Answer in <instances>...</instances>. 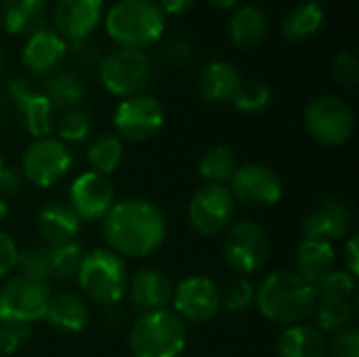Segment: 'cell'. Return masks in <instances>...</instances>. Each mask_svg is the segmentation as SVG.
<instances>
[{
    "instance_id": "cell-1",
    "label": "cell",
    "mask_w": 359,
    "mask_h": 357,
    "mask_svg": "<svg viewBox=\"0 0 359 357\" xmlns=\"http://www.w3.org/2000/svg\"><path fill=\"white\" fill-rule=\"evenodd\" d=\"M166 217L149 200L128 198L116 202L101 221L107 248L122 259L151 257L166 240Z\"/></svg>"
},
{
    "instance_id": "cell-2",
    "label": "cell",
    "mask_w": 359,
    "mask_h": 357,
    "mask_svg": "<svg viewBox=\"0 0 359 357\" xmlns=\"http://www.w3.org/2000/svg\"><path fill=\"white\" fill-rule=\"evenodd\" d=\"M316 288L307 284L297 271L280 269L263 278L257 288L255 305L261 316L280 326L305 324L316 309Z\"/></svg>"
},
{
    "instance_id": "cell-3",
    "label": "cell",
    "mask_w": 359,
    "mask_h": 357,
    "mask_svg": "<svg viewBox=\"0 0 359 357\" xmlns=\"http://www.w3.org/2000/svg\"><path fill=\"white\" fill-rule=\"evenodd\" d=\"M107 34L120 48L145 50L164 32V13L156 0H118L105 17Z\"/></svg>"
},
{
    "instance_id": "cell-4",
    "label": "cell",
    "mask_w": 359,
    "mask_h": 357,
    "mask_svg": "<svg viewBox=\"0 0 359 357\" xmlns=\"http://www.w3.org/2000/svg\"><path fill=\"white\" fill-rule=\"evenodd\" d=\"M76 280L86 301L107 309L116 307L128 290L126 261L107 246L95 248L84 252Z\"/></svg>"
},
{
    "instance_id": "cell-5",
    "label": "cell",
    "mask_w": 359,
    "mask_h": 357,
    "mask_svg": "<svg viewBox=\"0 0 359 357\" xmlns=\"http://www.w3.org/2000/svg\"><path fill=\"white\" fill-rule=\"evenodd\" d=\"M187 345V324L172 311L141 314L128 330L133 357H179Z\"/></svg>"
},
{
    "instance_id": "cell-6",
    "label": "cell",
    "mask_w": 359,
    "mask_h": 357,
    "mask_svg": "<svg viewBox=\"0 0 359 357\" xmlns=\"http://www.w3.org/2000/svg\"><path fill=\"white\" fill-rule=\"evenodd\" d=\"M269 236L259 223L244 219L227 227L223 238V259L227 267L236 271L240 278L252 276L259 269H263V265L269 259Z\"/></svg>"
},
{
    "instance_id": "cell-7",
    "label": "cell",
    "mask_w": 359,
    "mask_h": 357,
    "mask_svg": "<svg viewBox=\"0 0 359 357\" xmlns=\"http://www.w3.org/2000/svg\"><path fill=\"white\" fill-rule=\"evenodd\" d=\"M50 284L17 276L0 284V324L32 326L46 316Z\"/></svg>"
},
{
    "instance_id": "cell-8",
    "label": "cell",
    "mask_w": 359,
    "mask_h": 357,
    "mask_svg": "<svg viewBox=\"0 0 359 357\" xmlns=\"http://www.w3.org/2000/svg\"><path fill=\"white\" fill-rule=\"evenodd\" d=\"M99 76L109 93L126 99L143 95V90L151 84L154 65L143 50L118 48L101 59Z\"/></svg>"
},
{
    "instance_id": "cell-9",
    "label": "cell",
    "mask_w": 359,
    "mask_h": 357,
    "mask_svg": "<svg viewBox=\"0 0 359 357\" xmlns=\"http://www.w3.org/2000/svg\"><path fill=\"white\" fill-rule=\"evenodd\" d=\"M305 128L322 145H345L355 133L353 109L334 95H320L305 107Z\"/></svg>"
},
{
    "instance_id": "cell-10",
    "label": "cell",
    "mask_w": 359,
    "mask_h": 357,
    "mask_svg": "<svg viewBox=\"0 0 359 357\" xmlns=\"http://www.w3.org/2000/svg\"><path fill=\"white\" fill-rule=\"evenodd\" d=\"M236 215V200L225 185L204 183L189 200L187 221L202 238H215L227 231Z\"/></svg>"
},
{
    "instance_id": "cell-11",
    "label": "cell",
    "mask_w": 359,
    "mask_h": 357,
    "mask_svg": "<svg viewBox=\"0 0 359 357\" xmlns=\"http://www.w3.org/2000/svg\"><path fill=\"white\" fill-rule=\"evenodd\" d=\"M72 164L74 156L63 141L55 137H42L34 139L23 149L19 170L25 177V183L36 187H50L69 173Z\"/></svg>"
},
{
    "instance_id": "cell-12",
    "label": "cell",
    "mask_w": 359,
    "mask_h": 357,
    "mask_svg": "<svg viewBox=\"0 0 359 357\" xmlns=\"http://www.w3.org/2000/svg\"><path fill=\"white\" fill-rule=\"evenodd\" d=\"M229 191L236 202L248 208H271L284 196L282 179L265 164L248 162L236 168L229 179Z\"/></svg>"
},
{
    "instance_id": "cell-13",
    "label": "cell",
    "mask_w": 359,
    "mask_h": 357,
    "mask_svg": "<svg viewBox=\"0 0 359 357\" xmlns=\"http://www.w3.org/2000/svg\"><path fill=\"white\" fill-rule=\"evenodd\" d=\"M6 90L15 103V116L19 126L34 139L50 137L55 128V112L42 90L23 76H11Z\"/></svg>"
},
{
    "instance_id": "cell-14",
    "label": "cell",
    "mask_w": 359,
    "mask_h": 357,
    "mask_svg": "<svg viewBox=\"0 0 359 357\" xmlns=\"http://www.w3.org/2000/svg\"><path fill=\"white\" fill-rule=\"evenodd\" d=\"M170 305L185 324H206L221 311V288L206 276H189L175 286Z\"/></svg>"
},
{
    "instance_id": "cell-15",
    "label": "cell",
    "mask_w": 359,
    "mask_h": 357,
    "mask_svg": "<svg viewBox=\"0 0 359 357\" xmlns=\"http://www.w3.org/2000/svg\"><path fill=\"white\" fill-rule=\"evenodd\" d=\"M164 124V107L151 95L126 97L114 112V128L124 141H147L160 133Z\"/></svg>"
},
{
    "instance_id": "cell-16",
    "label": "cell",
    "mask_w": 359,
    "mask_h": 357,
    "mask_svg": "<svg viewBox=\"0 0 359 357\" xmlns=\"http://www.w3.org/2000/svg\"><path fill=\"white\" fill-rule=\"evenodd\" d=\"M116 204V189L109 177L93 170L78 175L67 191V206L78 215L80 221H103Z\"/></svg>"
},
{
    "instance_id": "cell-17",
    "label": "cell",
    "mask_w": 359,
    "mask_h": 357,
    "mask_svg": "<svg viewBox=\"0 0 359 357\" xmlns=\"http://www.w3.org/2000/svg\"><path fill=\"white\" fill-rule=\"evenodd\" d=\"M353 225L351 206L339 196H326L311 206L301 223V231L307 240L334 242L349 234Z\"/></svg>"
},
{
    "instance_id": "cell-18",
    "label": "cell",
    "mask_w": 359,
    "mask_h": 357,
    "mask_svg": "<svg viewBox=\"0 0 359 357\" xmlns=\"http://www.w3.org/2000/svg\"><path fill=\"white\" fill-rule=\"evenodd\" d=\"M126 292L137 311L149 314V311H160V309L170 307L175 284L164 269L145 267V269L137 271L133 276V280H128Z\"/></svg>"
},
{
    "instance_id": "cell-19",
    "label": "cell",
    "mask_w": 359,
    "mask_h": 357,
    "mask_svg": "<svg viewBox=\"0 0 359 357\" xmlns=\"http://www.w3.org/2000/svg\"><path fill=\"white\" fill-rule=\"evenodd\" d=\"M103 17V0H57L53 11L55 32L69 40L86 38Z\"/></svg>"
},
{
    "instance_id": "cell-20",
    "label": "cell",
    "mask_w": 359,
    "mask_h": 357,
    "mask_svg": "<svg viewBox=\"0 0 359 357\" xmlns=\"http://www.w3.org/2000/svg\"><path fill=\"white\" fill-rule=\"evenodd\" d=\"M67 44L65 40L50 27L40 25L34 29L21 50V61L32 74H53L65 61Z\"/></svg>"
},
{
    "instance_id": "cell-21",
    "label": "cell",
    "mask_w": 359,
    "mask_h": 357,
    "mask_svg": "<svg viewBox=\"0 0 359 357\" xmlns=\"http://www.w3.org/2000/svg\"><path fill=\"white\" fill-rule=\"evenodd\" d=\"M36 227L42 238V244L65 246V244L76 242V238L82 229V221L67 204L53 202V204H46L38 213Z\"/></svg>"
},
{
    "instance_id": "cell-22",
    "label": "cell",
    "mask_w": 359,
    "mask_h": 357,
    "mask_svg": "<svg viewBox=\"0 0 359 357\" xmlns=\"http://www.w3.org/2000/svg\"><path fill=\"white\" fill-rule=\"evenodd\" d=\"M242 80L244 78L233 63L212 61L206 67H202L196 88L200 99L206 103H227L233 99Z\"/></svg>"
},
{
    "instance_id": "cell-23",
    "label": "cell",
    "mask_w": 359,
    "mask_h": 357,
    "mask_svg": "<svg viewBox=\"0 0 359 357\" xmlns=\"http://www.w3.org/2000/svg\"><path fill=\"white\" fill-rule=\"evenodd\" d=\"M48 324L57 330L63 332H80L86 328L88 320H90V309H88V301L72 290H63L50 297L48 307H46V316Z\"/></svg>"
},
{
    "instance_id": "cell-24",
    "label": "cell",
    "mask_w": 359,
    "mask_h": 357,
    "mask_svg": "<svg viewBox=\"0 0 359 357\" xmlns=\"http://www.w3.org/2000/svg\"><path fill=\"white\" fill-rule=\"evenodd\" d=\"M337 255L330 242L322 240H303L297 248V274L311 284L313 288L337 269Z\"/></svg>"
},
{
    "instance_id": "cell-25",
    "label": "cell",
    "mask_w": 359,
    "mask_h": 357,
    "mask_svg": "<svg viewBox=\"0 0 359 357\" xmlns=\"http://www.w3.org/2000/svg\"><path fill=\"white\" fill-rule=\"evenodd\" d=\"M276 351L280 357H328V341L316 326L297 324L282 330Z\"/></svg>"
},
{
    "instance_id": "cell-26",
    "label": "cell",
    "mask_w": 359,
    "mask_h": 357,
    "mask_svg": "<svg viewBox=\"0 0 359 357\" xmlns=\"http://www.w3.org/2000/svg\"><path fill=\"white\" fill-rule=\"evenodd\" d=\"M311 318H316V328L320 332L337 335L345 328H351L355 320V297H318Z\"/></svg>"
},
{
    "instance_id": "cell-27",
    "label": "cell",
    "mask_w": 359,
    "mask_h": 357,
    "mask_svg": "<svg viewBox=\"0 0 359 357\" xmlns=\"http://www.w3.org/2000/svg\"><path fill=\"white\" fill-rule=\"evenodd\" d=\"M42 95L48 99L53 112L61 114L65 109L82 105V101H84V84H82V80L78 78L76 72H67V69L53 72L44 82Z\"/></svg>"
},
{
    "instance_id": "cell-28",
    "label": "cell",
    "mask_w": 359,
    "mask_h": 357,
    "mask_svg": "<svg viewBox=\"0 0 359 357\" xmlns=\"http://www.w3.org/2000/svg\"><path fill=\"white\" fill-rule=\"evenodd\" d=\"M267 34V17L257 6H242L229 21V38L238 48H255Z\"/></svg>"
},
{
    "instance_id": "cell-29",
    "label": "cell",
    "mask_w": 359,
    "mask_h": 357,
    "mask_svg": "<svg viewBox=\"0 0 359 357\" xmlns=\"http://www.w3.org/2000/svg\"><path fill=\"white\" fill-rule=\"evenodd\" d=\"M46 0H2V25L11 34H32L42 25Z\"/></svg>"
},
{
    "instance_id": "cell-30",
    "label": "cell",
    "mask_w": 359,
    "mask_h": 357,
    "mask_svg": "<svg viewBox=\"0 0 359 357\" xmlns=\"http://www.w3.org/2000/svg\"><path fill=\"white\" fill-rule=\"evenodd\" d=\"M86 160L93 166V173L109 177L118 170L124 160V143L118 135H99L90 141L86 149Z\"/></svg>"
},
{
    "instance_id": "cell-31",
    "label": "cell",
    "mask_w": 359,
    "mask_h": 357,
    "mask_svg": "<svg viewBox=\"0 0 359 357\" xmlns=\"http://www.w3.org/2000/svg\"><path fill=\"white\" fill-rule=\"evenodd\" d=\"M324 23V11L320 6V2L309 0L303 4H297L292 11H288L284 23H282V32L288 40H305L309 36H313Z\"/></svg>"
},
{
    "instance_id": "cell-32",
    "label": "cell",
    "mask_w": 359,
    "mask_h": 357,
    "mask_svg": "<svg viewBox=\"0 0 359 357\" xmlns=\"http://www.w3.org/2000/svg\"><path fill=\"white\" fill-rule=\"evenodd\" d=\"M236 168H238V158L225 145H215L206 149L200 160V177L206 183H215V185H225L233 177Z\"/></svg>"
},
{
    "instance_id": "cell-33",
    "label": "cell",
    "mask_w": 359,
    "mask_h": 357,
    "mask_svg": "<svg viewBox=\"0 0 359 357\" xmlns=\"http://www.w3.org/2000/svg\"><path fill=\"white\" fill-rule=\"evenodd\" d=\"M59 141L67 143H82L88 139L90 130H93V116L88 114V109H84L82 105L65 109L59 114V120L55 124Z\"/></svg>"
},
{
    "instance_id": "cell-34",
    "label": "cell",
    "mask_w": 359,
    "mask_h": 357,
    "mask_svg": "<svg viewBox=\"0 0 359 357\" xmlns=\"http://www.w3.org/2000/svg\"><path fill=\"white\" fill-rule=\"evenodd\" d=\"M17 267L21 269V276L40 280V282H50L53 278V246L48 244H34L19 252V263Z\"/></svg>"
},
{
    "instance_id": "cell-35",
    "label": "cell",
    "mask_w": 359,
    "mask_h": 357,
    "mask_svg": "<svg viewBox=\"0 0 359 357\" xmlns=\"http://www.w3.org/2000/svg\"><path fill=\"white\" fill-rule=\"evenodd\" d=\"M231 103L242 114H261L271 103V90L265 82L248 78V80L240 82Z\"/></svg>"
},
{
    "instance_id": "cell-36",
    "label": "cell",
    "mask_w": 359,
    "mask_h": 357,
    "mask_svg": "<svg viewBox=\"0 0 359 357\" xmlns=\"http://www.w3.org/2000/svg\"><path fill=\"white\" fill-rule=\"evenodd\" d=\"M257 299V286L248 278L231 280L225 290H221V307L229 314H246Z\"/></svg>"
},
{
    "instance_id": "cell-37",
    "label": "cell",
    "mask_w": 359,
    "mask_h": 357,
    "mask_svg": "<svg viewBox=\"0 0 359 357\" xmlns=\"http://www.w3.org/2000/svg\"><path fill=\"white\" fill-rule=\"evenodd\" d=\"M84 250L80 244H65V246H53V278L55 282H69L76 280L80 271Z\"/></svg>"
},
{
    "instance_id": "cell-38",
    "label": "cell",
    "mask_w": 359,
    "mask_h": 357,
    "mask_svg": "<svg viewBox=\"0 0 359 357\" xmlns=\"http://www.w3.org/2000/svg\"><path fill=\"white\" fill-rule=\"evenodd\" d=\"M196 57V46L189 38L185 36H172L160 46V59L168 67H185L194 61Z\"/></svg>"
},
{
    "instance_id": "cell-39",
    "label": "cell",
    "mask_w": 359,
    "mask_h": 357,
    "mask_svg": "<svg viewBox=\"0 0 359 357\" xmlns=\"http://www.w3.org/2000/svg\"><path fill=\"white\" fill-rule=\"evenodd\" d=\"M65 59L72 63L74 69L88 72V69L99 67L103 57H101V50L95 42H88L86 38H82V40H72V44L67 46Z\"/></svg>"
},
{
    "instance_id": "cell-40",
    "label": "cell",
    "mask_w": 359,
    "mask_h": 357,
    "mask_svg": "<svg viewBox=\"0 0 359 357\" xmlns=\"http://www.w3.org/2000/svg\"><path fill=\"white\" fill-rule=\"evenodd\" d=\"M355 286H358V278L351 276L345 269H332L318 286H316V295L324 297V295H334V297H355Z\"/></svg>"
},
{
    "instance_id": "cell-41",
    "label": "cell",
    "mask_w": 359,
    "mask_h": 357,
    "mask_svg": "<svg viewBox=\"0 0 359 357\" xmlns=\"http://www.w3.org/2000/svg\"><path fill=\"white\" fill-rule=\"evenodd\" d=\"M32 339V326L19 324H0V356H15Z\"/></svg>"
},
{
    "instance_id": "cell-42",
    "label": "cell",
    "mask_w": 359,
    "mask_h": 357,
    "mask_svg": "<svg viewBox=\"0 0 359 357\" xmlns=\"http://www.w3.org/2000/svg\"><path fill=\"white\" fill-rule=\"evenodd\" d=\"M332 76L339 84L347 88H355L359 80L358 57L349 50H341L332 59Z\"/></svg>"
},
{
    "instance_id": "cell-43",
    "label": "cell",
    "mask_w": 359,
    "mask_h": 357,
    "mask_svg": "<svg viewBox=\"0 0 359 357\" xmlns=\"http://www.w3.org/2000/svg\"><path fill=\"white\" fill-rule=\"evenodd\" d=\"M328 357H359V330L355 326L332 337L328 343Z\"/></svg>"
},
{
    "instance_id": "cell-44",
    "label": "cell",
    "mask_w": 359,
    "mask_h": 357,
    "mask_svg": "<svg viewBox=\"0 0 359 357\" xmlns=\"http://www.w3.org/2000/svg\"><path fill=\"white\" fill-rule=\"evenodd\" d=\"M19 252L21 250H19L17 242L8 234L0 231V278H6L17 267Z\"/></svg>"
},
{
    "instance_id": "cell-45",
    "label": "cell",
    "mask_w": 359,
    "mask_h": 357,
    "mask_svg": "<svg viewBox=\"0 0 359 357\" xmlns=\"http://www.w3.org/2000/svg\"><path fill=\"white\" fill-rule=\"evenodd\" d=\"M25 187V177L21 175L19 168L15 166H4V170L0 173V198H13L19 196Z\"/></svg>"
},
{
    "instance_id": "cell-46",
    "label": "cell",
    "mask_w": 359,
    "mask_h": 357,
    "mask_svg": "<svg viewBox=\"0 0 359 357\" xmlns=\"http://www.w3.org/2000/svg\"><path fill=\"white\" fill-rule=\"evenodd\" d=\"M343 263H345V271H349L351 276H359V248H358V236L347 238L345 246H343Z\"/></svg>"
},
{
    "instance_id": "cell-47",
    "label": "cell",
    "mask_w": 359,
    "mask_h": 357,
    "mask_svg": "<svg viewBox=\"0 0 359 357\" xmlns=\"http://www.w3.org/2000/svg\"><path fill=\"white\" fill-rule=\"evenodd\" d=\"M196 0H158V6L162 13H183L187 11Z\"/></svg>"
},
{
    "instance_id": "cell-48",
    "label": "cell",
    "mask_w": 359,
    "mask_h": 357,
    "mask_svg": "<svg viewBox=\"0 0 359 357\" xmlns=\"http://www.w3.org/2000/svg\"><path fill=\"white\" fill-rule=\"evenodd\" d=\"M215 6H219V8H231L238 0H210Z\"/></svg>"
},
{
    "instance_id": "cell-49",
    "label": "cell",
    "mask_w": 359,
    "mask_h": 357,
    "mask_svg": "<svg viewBox=\"0 0 359 357\" xmlns=\"http://www.w3.org/2000/svg\"><path fill=\"white\" fill-rule=\"evenodd\" d=\"M8 215V206H6V200L4 198H0V221L4 219Z\"/></svg>"
},
{
    "instance_id": "cell-50",
    "label": "cell",
    "mask_w": 359,
    "mask_h": 357,
    "mask_svg": "<svg viewBox=\"0 0 359 357\" xmlns=\"http://www.w3.org/2000/svg\"><path fill=\"white\" fill-rule=\"evenodd\" d=\"M4 114H6V101H4V97H2V93H0V122H2V118H4Z\"/></svg>"
},
{
    "instance_id": "cell-51",
    "label": "cell",
    "mask_w": 359,
    "mask_h": 357,
    "mask_svg": "<svg viewBox=\"0 0 359 357\" xmlns=\"http://www.w3.org/2000/svg\"><path fill=\"white\" fill-rule=\"evenodd\" d=\"M4 170V158H2V151H0V173Z\"/></svg>"
},
{
    "instance_id": "cell-52",
    "label": "cell",
    "mask_w": 359,
    "mask_h": 357,
    "mask_svg": "<svg viewBox=\"0 0 359 357\" xmlns=\"http://www.w3.org/2000/svg\"><path fill=\"white\" fill-rule=\"evenodd\" d=\"M2 59H4V57H2V48H0V69H2Z\"/></svg>"
}]
</instances>
